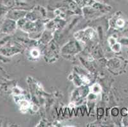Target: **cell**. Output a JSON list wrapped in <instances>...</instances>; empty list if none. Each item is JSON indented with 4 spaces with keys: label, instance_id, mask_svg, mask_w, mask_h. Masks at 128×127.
I'll return each mask as SVG.
<instances>
[]
</instances>
